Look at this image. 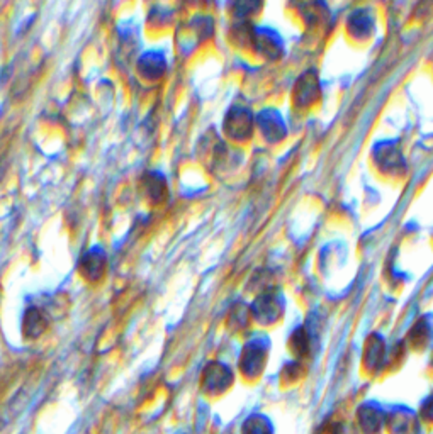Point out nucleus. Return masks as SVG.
<instances>
[{
    "label": "nucleus",
    "mask_w": 433,
    "mask_h": 434,
    "mask_svg": "<svg viewBox=\"0 0 433 434\" xmlns=\"http://www.w3.org/2000/svg\"><path fill=\"white\" fill-rule=\"evenodd\" d=\"M46 324H48L46 315L43 314L41 309H38V307H31V309L26 310L23 330L24 335L28 337H38L46 330Z\"/></svg>",
    "instance_id": "7"
},
{
    "label": "nucleus",
    "mask_w": 433,
    "mask_h": 434,
    "mask_svg": "<svg viewBox=\"0 0 433 434\" xmlns=\"http://www.w3.org/2000/svg\"><path fill=\"white\" fill-rule=\"evenodd\" d=\"M259 126L262 128V133H264L269 139H277L281 138L284 133V126L279 114H275L272 111H265L259 116Z\"/></svg>",
    "instance_id": "9"
},
{
    "label": "nucleus",
    "mask_w": 433,
    "mask_h": 434,
    "mask_svg": "<svg viewBox=\"0 0 433 434\" xmlns=\"http://www.w3.org/2000/svg\"><path fill=\"white\" fill-rule=\"evenodd\" d=\"M167 70V60L159 51L144 53L141 58L138 60V73L146 80H159Z\"/></svg>",
    "instance_id": "3"
},
{
    "label": "nucleus",
    "mask_w": 433,
    "mask_h": 434,
    "mask_svg": "<svg viewBox=\"0 0 433 434\" xmlns=\"http://www.w3.org/2000/svg\"><path fill=\"white\" fill-rule=\"evenodd\" d=\"M264 357H265V349L260 341H252V343H248L242 357V370L247 375H255L262 368Z\"/></svg>",
    "instance_id": "6"
},
{
    "label": "nucleus",
    "mask_w": 433,
    "mask_h": 434,
    "mask_svg": "<svg viewBox=\"0 0 433 434\" xmlns=\"http://www.w3.org/2000/svg\"><path fill=\"white\" fill-rule=\"evenodd\" d=\"M252 309L255 318L260 319V321H272V319L277 318L279 314L277 299H275L274 295H270V293H265V295L259 297Z\"/></svg>",
    "instance_id": "8"
},
{
    "label": "nucleus",
    "mask_w": 433,
    "mask_h": 434,
    "mask_svg": "<svg viewBox=\"0 0 433 434\" xmlns=\"http://www.w3.org/2000/svg\"><path fill=\"white\" fill-rule=\"evenodd\" d=\"M225 133L233 139H245L252 134V114L245 107H233L226 114Z\"/></svg>",
    "instance_id": "1"
},
{
    "label": "nucleus",
    "mask_w": 433,
    "mask_h": 434,
    "mask_svg": "<svg viewBox=\"0 0 433 434\" xmlns=\"http://www.w3.org/2000/svg\"><path fill=\"white\" fill-rule=\"evenodd\" d=\"M233 380V374L226 365L223 363H211V365L205 367L204 375H203V385L208 392H221V390L228 389V385Z\"/></svg>",
    "instance_id": "2"
},
{
    "label": "nucleus",
    "mask_w": 433,
    "mask_h": 434,
    "mask_svg": "<svg viewBox=\"0 0 433 434\" xmlns=\"http://www.w3.org/2000/svg\"><path fill=\"white\" fill-rule=\"evenodd\" d=\"M143 188L144 194L148 195V199L153 204L164 202V199L167 197V180L159 172H146L143 175Z\"/></svg>",
    "instance_id": "5"
},
{
    "label": "nucleus",
    "mask_w": 433,
    "mask_h": 434,
    "mask_svg": "<svg viewBox=\"0 0 433 434\" xmlns=\"http://www.w3.org/2000/svg\"><path fill=\"white\" fill-rule=\"evenodd\" d=\"M253 39H255V46L265 55H275L277 53V43L275 41H279V39H275L270 31H257Z\"/></svg>",
    "instance_id": "10"
},
{
    "label": "nucleus",
    "mask_w": 433,
    "mask_h": 434,
    "mask_svg": "<svg viewBox=\"0 0 433 434\" xmlns=\"http://www.w3.org/2000/svg\"><path fill=\"white\" fill-rule=\"evenodd\" d=\"M106 270V253L100 248H94L85 253V256L80 261L82 275L90 282L99 280Z\"/></svg>",
    "instance_id": "4"
}]
</instances>
